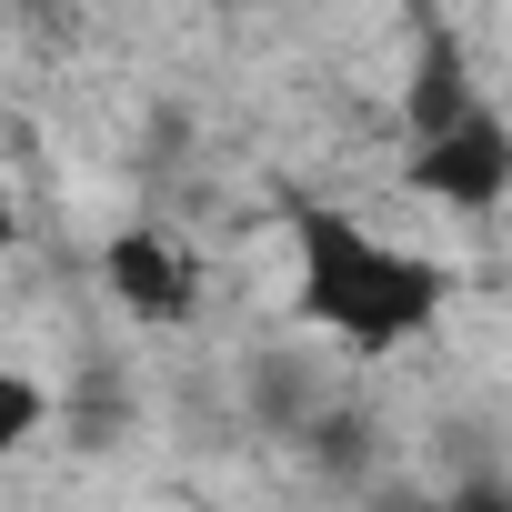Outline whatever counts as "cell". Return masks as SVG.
Here are the masks:
<instances>
[{"instance_id": "2", "label": "cell", "mask_w": 512, "mask_h": 512, "mask_svg": "<svg viewBox=\"0 0 512 512\" xmlns=\"http://www.w3.org/2000/svg\"><path fill=\"white\" fill-rule=\"evenodd\" d=\"M402 181H412L422 201H442V211H492V201L512 191V121L482 101V111L452 121L442 141H412V151H402Z\"/></svg>"}, {"instance_id": "6", "label": "cell", "mask_w": 512, "mask_h": 512, "mask_svg": "<svg viewBox=\"0 0 512 512\" xmlns=\"http://www.w3.org/2000/svg\"><path fill=\"white\" fill-rule=\"evenodd\" d=\"M442 512H512V482H462Z\"/></svg>"}, {"instance_id": "4", "label": "cell", "mask_w": 512, "mask_h": 512, "mask_svg": "<svg viewBox=\"0 0 512 512\" xmlns=\"http://www.w3.org/2000/svg\"><path fill=\"white\" fill-rule=\"evenodd\" d=\"M472 111H482V81H472L462 51L432 31V41H422V71H412V91H402V131H412V141H442V131L472 121Z\"/></svg>"}, {"instance_id": "1", "label": "cell", "mask_w": 512, "mask_h": 512, "mask_svg": "<svg viewBox=\"0 0 512 512\" xmlns=\"http://www.w3.org/2000/svg\"><path fill=\"white\" fill-rule=\"evenodd\" d=\"M292 251H302V322L352 342V352H402L412 332H432V312L452 302V272L432 251H402L382 231H362L352 211H292Z\"/></svg>"}, {"instance_id": "5", "label": "cell", "mask_w": 512, "mask_h": 512, "mask_svg": "<svg viewBox=\"0 0 512 512\" xmlns=\"http://www.w3.org/2000/svg\"><path fill=\"white\" fill-rule=\"evenodd\" d=\"M41 422H51V392H41V372H0V452H21Z\"/></svg>"}, {"instance_id": "3", "label": "cell", "mask_w": 512, "mask_h": 512, "mask_svg": "<svg viewBox=\"0 0 512 512\" xmlns=\"http://www.w3.org/2000/svg\"><path fill=\"white\" fill-rule=\"evenodd\" d=\"M101 292L131 312V322H151V332H181L191 312H201V262L161 231V221H131V231H111L101 241Z\"/></svg>"}, {"instance_id": "7", "label": "cell", "mask_w": 512, "mask_h": 512, "mask_svg": "<svg viewBox=\"0 0 512 512\" xmlns=\"http://www.w3.org/2000/svg\"><path fill=\"white\" fill-rule=\"evenodd\" d=\"M221 11H241V0H221Z\"/></svg>"}]
</instances>
